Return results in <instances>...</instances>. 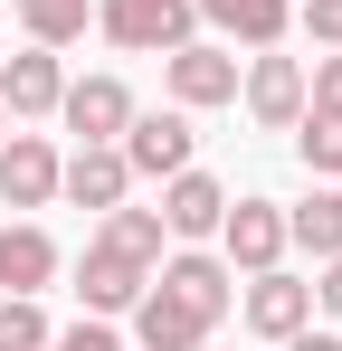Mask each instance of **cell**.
Instances as JSON below:
<instances>
[{"instance_id":"15","label":"cell","mask_w":342,"mask_h":351,"mask_svg":"<svg viewBox=\"0 0 342 351\" xmlns=\"http://www.w3.org/2000/svg\"><path fill=\"white\" fill-rule=\"evenodd\" d=\"M190 10L228 48H285V29H295V0H190Z\"/></svg>"},{"instance_id":"4","label":"cell","mask_w":342,"mask_h":351,"mask_svg":"<svg viewBox=\"0 0 342 351\" xmlns=\"http://www.w3.org/2000/svg\"><path fill=\"white\" fill-rule=\"evenodd\" d=\"M95 38L124 58H171L181 38H200V10L190 0H95Z\"/></svg>"},{"instance_id":"9","label":"cell","mask_w":342,"mask_h":351,"mask_svg":"<svg viewBox=\"0 0 342 351\" xmlns=\"http://www.w3.org/2000/svg\"><path fill=\"white\" fill-rule=\"evenodd\" d=\"M57 95H67V58H57V48L29 38V48L0 58V105H10V123H48Z\"/></svg>"},{"instance_id":"8","label":"cell","mask_w":342,"mask_h":351,"mask_svg":"<svg viewBox=\"0 0 342 351\" xmlns=\"http://www.w3.org/2000/svg\"><path fill=\"white\" fill-rule=\"evenodd\" d=\"M238 105H247V123H266V133H295V114H304V58L247 48V66H238Z\"/></svg>"},{"instance_id":"2","label":"cell","mask_w":342,"mask_h":351,"mask_svg":"<svg viewBox=\"0 0 342 351\" xmlns=\"http://www.w3.org/2000/svg\"><path fill=\"white\" fill-rule=\"evenodd\" d=\"M162 247H171V228H162V209H105L95 228H86V256H76V304L86 313H133V294L152 285V266H162Z\"/></svg>"},{"instance_id":"25","label":"cell","mask_w":342,"mask_h":351,"mask_svg":"<svg viewBox=\"0 0 342 351\" xmlns=\"http://www.w3.org/2000/svg\"><path fill=\"white\" fill-rule=\"evenodd\" d=\"M200 351H219V342H200Z\"/></svg>"},{"instance_id":"21","label":"cell","mask_w":342,"mask_h":351,"mask_svg":"<svg viewBox=\"0 0 342 351\" xmlns=\"http://www.w3.org/2000/svg\"><path fill=\"white\" fill-rule=\"evenodd\" d=\"M295 29L314 48H342V0H295Z\"/></svg>"},{"instance_id":"22","label":"cell","mask_w":342,"mask_h":351,"mask_svg":"<svg viewBox=\"0 0 342 351\" xmlns=\"http://www.w3.org/2000/svg\"><path fill=\"white\" fill-rule=\"evenodd\" d=\"M314 313L342 323V256H323V276H314Z\"/></svg>"},{"instance_id":"11","label":"cell","mask_w":342,"mask_h":351,"mask_svg":"<svg viewBox=\"0 0 342 351\" xmlns=\"http://www.w3.org/2000/svg\"><path fill=\"white\" fill-rule=\"evenodd\" d=\"M57 162L67 152H57L48 133H19L10 123V143H0V209H48L57 199Z\"/></svg>"},{"instance_id":"3","label":"cell","mask_w":342,"mask_h":351,"mask_svg":"<svg viewBox=\"0 0 342 351\" xmlns=\"http://www.w3.org/2000/svg\"><path fill=\"white\" fill-rule=\"evenodd\" d=\"M238 48L228 38H181L162 58V105H181V114H219V105H238Z\"/></svg>"},{"instance_id":"19","label":"cell","mask_w":342,"mask_h":351,"mask_svg":"<svg viewBox=\"0 0 342 351\" xmlns=\"http://www.w3.org/2000/svg\"><path fill=\"white\" fill-rule=\"evenodd\" d=\"M48 351H124V332H114L105 313H76V323H57Z\"/></svg>"},{"instance_id":"5","label":"cell","mask_w":342,"mask_h":351,"mask_svg":"<svg viewBox=\"0 0 342 351\" xmlns=\"http://www.w3.org/2000/svg\"><path fill=\"white\" fill-rule=\"evenodd\" d=\"M114 152H124V171L133 180H171V171H190V152H200V133H190V114L181 105H133V123L114 133Z\"/></svg>"},{"instance_id":"13","label":"cell","mask_w":342,"mask_h":351,"mask_svg":"<svg viewBox=\"0 0 342 351\" xmlns=\"http://www.w3.org/2000/svg\"><path fill=\"white\" fill-rule=\"evenodd\" d=\"M219 209H228V180H219V171L190 162V171L162 180V228L181 237V247H209V237H219Z\"/></svg>"},{"instance_id":"24","label":"cell","mask_w":342,"mask_h":351,"mask_svg":"<svg viewBox=\"0 0 342 351\" xmlns=\"http://www.w3.org/2000/svg\"><path fill=\"white\" fill-rule=\"evenodd\" d=\"M0 143H10V105H0Z\"/></svg>"},{"instance_id":"12","label":"cell","mask_w":342,"mask_h":351,"mask_svg":"<svg viewBox=\"0 0 342 351\" xmlns=\"http://www.w3.org/2000/svg\"><path fill=\"white\" fill-rule=\"evenodd\" d=\"M57 123H67L76 143H114V133L133 123V86H124V76H67Z\"/></svg>"},{"instance_id":"6","label":"cell","mask_w":342,"mask_h":351,"mask_svg":"<svg viewBox=\"0 0 342 351\" xmlns=\"http://www.w3.org/2000/svg\"><path fill=\"white\" fill-rule=\"evenodd\" d=\"M257 342H295L304 323H314V285L304 276H285V266H266V276H238V304H228Z\"/></svg>"},{"instance_id":"16","label":"cell","mask_w":342,"mask_h":351,"mask_svg":"<svg viewBox=\"0 0 342 351\" xmlns=\"http://www.w3.org/2000/svg\"><path fill=\"white\" fill-rule=\"evenodd\" d=\"M285 247H304L314 266H323V256H342V190H333V180H314V190L285 209Z\"/></svg>"},{"instance_id":"14","label":"cell","mask_w":342,"mask_h":351,"mask_svg":"<svg viewBox=\"0 0 342 351\" xmlns=\"http://www.w3.org/2000/svg\"><path fill=\"white\" fill-rule=\"evenodd\" d=\"M57 266H67V256H57V237L38 228V219H10V228H0V294H48Z\"/></svg>"},{"instance_id":"20","label":"cell","mask_w":342,"mask_h":351,"mask_svg":"<svg viewBox=\"0 0 342 351\" xmlns=\"http://www.w3.org/2000/svg\"><path fill=\"white\" fill-rule=\"evenodd\" d=\"M304 105H323V114H342V48H323V58L304 66Z\"/></svg>"},{"instance_id":"1","label":"cell","mask_w":342,"mask_h":351,"mask_svg":"<svg viewBox=\"0 0 342 351\" xmlns=\"http://www.w3.org/2000/svg\"><path fill=\"white\" fill-rule=\"evenodd\" d=\"M228 304H238V276H228L219 247H181V256L162 247L152 285L133 294L124 323H133V351H200L228 323Z\"/></svg>"},{"instance_id":"23","label":"cell","mask_w":342,"mask_h":351,"mask_svg":"<svg viewBox=\"0 0 342 351\" xmlns=\"http://www.w3.org/2000/svg\"><path fill=\"white\" fill-rule=\"evenodd\" d=\"M276 351H342V332H323V323H304L295 342H276Z\"/></svg>"},{"instance_id":"18","label":"cell","mask_w":342,"mask_h":351,"mask_svg":"<svg viewBox=\"0 0 342 351\" xmlns=\"http://www.w3.org/2000/svg\"><path fill=\"white\" fill-rule=\"evenodd\" d=\"M48 304L38 294H0V351H48Z\"/></svg>"},{"instance_id":"17","label":"cell","mask_w":342,"mask_h":351,"mask_svg":"<svg viewBox=\"0 0 342 351\" xmlns=\"http://www.w3.org/2000/svg\"><path fill=\"white\" fill-rule=\"evenodd\" d=\"M295 152H304V171H314V180H342V114L304 105V114H295Z\"/></svg>"},{"instance_id":"10","label":"cell","mask_w":342,"mask_h":351,"mask_svg":"<svg viewBox=\"0 0 342 351\" xmlns=\"http://www.w3.org/2000/svg\"><path fill=\"white\" fill-rule=\"evenodd\" d=\"M57 199H76L86 219L124 209V199H133V171H124V152H114V143H76V152L57 162Z\"/></svg>"},{"instance_id":"7","label":"cell","mask_w":342,"mask_h":351,"mask_svg":"<svg viewBox=\"0 0 342 351\" xmlns=\"http://www.w3.org/2000/svg\"><path fill=\"white\" fill-rule=\"evenodd\" d=\"M209 247L228 256V276H266V266H285V209L247 190V199L219 209V237H209Z\"/></svg>"}]
</instances>
